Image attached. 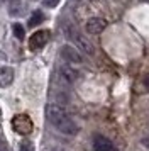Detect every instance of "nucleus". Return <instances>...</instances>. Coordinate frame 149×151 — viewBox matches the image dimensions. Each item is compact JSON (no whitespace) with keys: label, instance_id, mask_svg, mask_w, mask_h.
Listing matches in <instances>:
<instances>
[{"label":"nucleus","instance_id":"nucleus-1","mask_svg":"<svg viewBox=\"0 0 149 151\" xmlns=\"http://www.w3.org/2000/svg\"><path fill=\"white\" fill-rule=\"evenodd\" d=\"M46 119L51 122L56 131L66 136H76L78 134V124L74 122L71 117L66 114V110L61 107L59 104H47L46 105Z\"/></svg>","mask_w":149,"mask_h":151},{"label":"nucleus","instance_id":"nucleus-2","mask_svg":"<svg viewBox=\"0 0 149 151\" xmlns=\"http://www.w3.org/2000/svg\"><path fill=\"white\" fill-rule=\"evenodd\" d=\"M64 34H66L68 39H69V41H73L74 44H76V46H78L83 53H85V55H88V56H93L95 55L93 42H90V39H88V37H85L81 32H78L73 26L66 24V27H64Z\"/></svg>","mask_w":149,"mask_h":151},{"label":"nucleus","instance_id":"nucleus-3","mask_svg":"<svg viewBox=\"0 0 149 151\" xmlns=\"http://www.w3.org/2000/svg\"><path fill=\"white\" fill-rule=\"evenodd\" d=\"M12 129L20 136H29L34 129V122L27 114H17L12 117Z\"/></svg>","mask_w":149,"mask_h":151},{"label":"nucleus","instance_id":"nucleus-4","mask_svg":"<svg viewBox=\"0 0 149 151\" xmlns=\"http://www.w3.org/2000/svg\"><path fill=\"white\" fill-rule=\"evenodd\" d=\"M51 39V32L47 31V29H39V31H36L31 37H29V49H32V51H37V49L44 48L47 42Z\"/></svg>","mask_w":149,"mask_h":151},{"label":"nucleus","instance_id":"nucleus-5","mask_svg":"<svg viewBox=\"0 0 149 151\" xmlns=\"http://www.w3.org/2000/svg\"><path fill=\"white\" fill-rule=\"evenodd\" d=\"M59 55H61V58L66 63H69V65H80V63L83 61L80 51L76 48H73V46H69V44H64V46L59 49Z\"/></svg>","mask_w":149,"mask_h":151},{"label":"nucleus","instance_id":"nucleus-6","mask_svg":"<svg viewBox=\"0 0 149 151\" xmlns=\"http://www.w3.org/2000/svg\"><path fill=\"white\" fill-rule=\"evenodd\" d=\"M58 73H59V78L63 80L64 83H68V85H71V83H74L76 80H78V76H80V73H78V70H74L69 63H64V65H61L59 68H58Z\"/></svg>","mask_w":149,"mask_h":151},{"label":"nucleus","instance_id":"nucleus-7","mask_svg":"<svg viewBox=\"0 0 149 151\" xmlns=\"http://www.w3.org/2000/svg\"><path fill=\"white\" fill-rule=\"evenodd\" d=\"M105 27H107V21L102 17H92L85 24V29H87L88 34H100V32H103Z\"/></svg>","mask_w":149,"mask_h":151},{"label":"nucleus","instance_id":"nucleus-8","mask_svg":"<svg viewBox=\"0 0 149 151\" xmlns=\"http://www.w3.org/2000/svg\"><path fill=\"white\" fill-rule=\"evenodd\" d=\"M14 76L15 71L12 66H0V88H7L14 82Z\"/></svg>","mask_w":149,"mask_h":151},{"label":"nucleus","instance_id":"nucleus-9","mask_svg":"<svg viewBox=\"0 0 149 151\" xmlns=\"http://www.w3.org/2000/svg\"><path fill=\"white\" fill-rule=\"evenodd\" d=\"M93 150L95 151H115V146L105 136H95L93 137Z\"/></svg>","mask_w":149,"mask_h":151},{"label":"nucleus","instance_id":"nucleus-10","mask_svg":"<svg viewBox=\"0 0 149 151\" xmlns=\"http://www.w3.org/2000/svg\"><path fill=\"white\" fill-rule=\"evenodd\" d=\"M9 12L14 17H20V15H24V12H26V4H22L20 0H12L9 4Z\"/></svg>","mask_w":149,"mask_h":151},{"label":"nucleus","instance_id":"nucleus-11","mask_svg":"<svg viewBox=\"0 0 149 151\" xmlns=\"http://www.w3.org/2000/svg\"><path fill=\"white\" fill-rule=\"evenodd\" d=\"M42 21H44V14H42L41 10H37V12H34V14L31 15V19H29V27H36V26H39Z\"/></svg>","mask_w":149,"mask_h":151},{"label":"nucleus","instance_id":"nucleus-12","mask_svg":"<svg viewBox=\"0 0 149 151\" xmlns=\"http://www.w3.org/2000/svg\"><path fill=\"white\" fill-rule=\"evenodd\" d=\"M19 151H34V144L29 139H22L19 144Z\"/></svg>","mask_w":149,"mask_h":151},{"label":"nucleus","instance_id":"nucleus-13","mask_svg":"<svg viewBox=\"0 0 149 151\" xmlns=\"http://www.w3.org/2000/svg\"><path fill=\"white\" fill-rule=\"evenodd\" d=\"M14 34L17 39H24V27L20 24H14Z\"/></svg>","mask_w":149,"mask_h":151},{"label":"nucleus","instance_id":"nucleus-14","mask_svg":"<svg viewBox=\"0 0 149 151\" xmlns=\"http://www.w3.org/2000/svg\"><path fill=\"white\" fill-rule=\"evenodd\" d=\"M61 0H44V5L49 9H54V7H58V4H59Z\"/></svg>","mask_w":149,"mask_h":151},{"label":"nucleus","instance_id":"nucleus-15","mask_svg":"<svg viewBox=\"0 0 149 151\" xmlns=\"http://www.w3.org/2000/svg\"><path fill=\"white\" fill-rule=\"evenodd\" d=\"M141 144L144 146V148H148V150H149V136L142 137V139H141Z\"/></svg>","mask_w":149,"mask_h":151},{"label":"nucleus","instance_id":"nucleus-16","mask_svg":"<svg viewBox=\"0 0 149 151\" xmlns=\"http://www.w3.org/2000/svg\"><path fill=\"white\" fill-rule=\"evenodd\" d=\"M51 151H64V150H58V148H54V150H51Z\"/></svg>","mask_w":149,"mask_h":151},{"label":"nucleus","instance_id":"nucleus-17","mask_svg":"<svg viewBox=\"0 0 149 151\" xmlns=\"http://www.w3.org/2000/svg\"><path fill=\"white\" fill-rule=\"evenodd\" d=\"M4 2H7V0H0V5H2V4H4Z\"/></svg>","mask_w":149,"mask_h":151},{"label":"nucleus","instance_id":"nucleus-18","mask_svg":"<svg viewBox=\"0 0 149 151\" xmlns=\"http://www.w3.org/2000/svg\"><path fill=\"white\" fill-rule=\"evenodd\" d=\"M0 151H4V150H2V148H0Z\"/></svg>","mask_w":149,"mask_h":151}]
</instances>
